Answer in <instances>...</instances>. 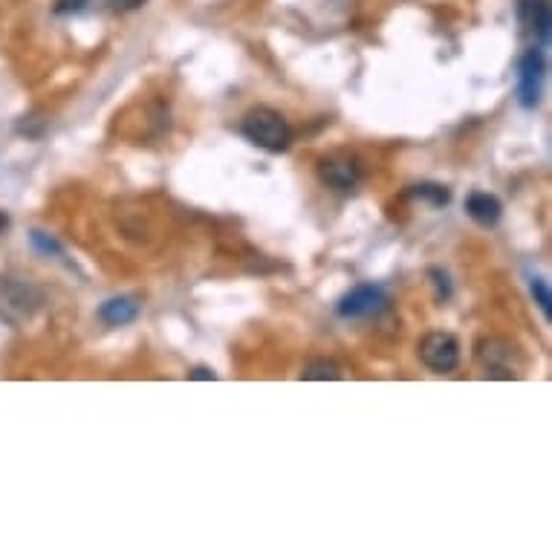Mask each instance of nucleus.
<instances>
[{"label": "nucleus", "instance_id": "a211bd4d", "mask_svg": "<svg viewBox=\"0 0 552 552\" xmlns=\"http://www.w3.org/2000/svg\"><path fill=\"white\" fill-rule=\"evenodd\" d=\"M6 229H9V214L0 211V232H6Z\"/></svg>", "mask_w": 552, "mask_h": 552}, {"label": "nucleus", "instance_id": "6e6552de", "mask_svg": "<svg viewBox=\"0 0 552 552\" xmlns=\"http://www.w3.org/2000/svg\"><path fill=\"white\" fill-rule=\"evenodd\" d=\"M518 15H521L526 32L535 35L538 47H547L552 32L550 0H518Z\"/></svg>", "mask_w": 552, "mask_h": 552}, {"label": "nucleus", "instance_id": "f8f14e48", "mask_svg": "<svg viewBox=\"0 0 552 552\" xmlns=\"http://www.w3.org/2000/svg\"><path fill=\"white\" fill-rule=\"evenodd\" d=\"M408 197H414V200H420V203H428V206L440 209V206H446L448 200H451V191H448L446 185L420 183L408 188Z\"/></svg>", "mask_w": 552, "mask_h": 552}, {"label": "nucleus", "instance_id": "f03ea898", "mask_svg": "<svg viewBox=\"0 0 552 552\" xmlns=\"http://www.w3.org/2000/svg\"><path fill=\"white\" fill-rule=\"evenodd\" d=\"M41 307H44V292L35 284L0 275V321L21 327L38 316Z\"/></svg>", "mask_w": 552, "mask_h": 552}, {"label": "nucleus", "instance_id": "f3484780", "mask_svg": "<svg viewBox=\"0 0 552 552\" xmlns=\"http://www.w3.org/2000/svg\"><path fill=\"white\" fill-rule=\"evenodd\" d=\"M188 379H200V382H214L217 379V373L206 365H197V368L188 370Z\"/></svg>", "mask_w": 552, "mask_h": 552}, {"label": "nucleus", "instance_id": "9d476101", "mask_svg": "<svg viewBox=\"0 0 552 552\" xmlns=\"http://www.w3.org/2000/svg\"><path fill=\"white\" fill-rule=\"evenodd\" d=\"M466 214L472 217L477 226H495L500 220V214H503V206H500V200L495 194H489V191H474L469 194V200H466Z\"/></svg>", "mask_w": 552, "mask_h": 552}, {"label": "nucleus", "instance_id": "20e7f679", "mask_svg": "<svg viewBox=\"0 0 552 552\" xmlns=\"http://www.w3.org/2000/svg\"><path fill=\"white\" fill-rule=\"evenodd\" d=\"M417 353H420L422 365L431 373H451L460 365V342L443 330L425 333L417 344Z\"/></svg>", "mask_w": 552, "mask_h": 552}, {"label": "nucleus", "instance_id": "ddd939ff", "mask_svg": "<svg viewBox=\"0 0 552 552\" xmlns=\"http://www.w3.org/2000/svg\"><path fill=\"white\" fill-rule=\"evenodd\" d=\"M532 298H535V304L541 307L544 318H550L552 316V295H550V287H547V281H544V278H532Z\"/></svg>", "mask_w": 552, "mask_h": 552}, {"label": "nucleus", "instance_id": "4468645a", "mask_svg": "<svg viewBox=\"0 0 552 552\" xmlns=\"http://www.w3.org/2000/svg\"><path fill=\"white\" fill-rule=\"evenodd\" d=\"M29 237H32L35 249H41L44 255H50V252H53V255H58V252H61L58 240H55V237H50V235H44V232H38V229H35V232H32Z\"/></svg>", "mask_w": 552, "mask_h": 552}, {"label": "nucleus", "instance_id": "423d86ee", "mask_svg": "<svg viewBox=\"0 0 552 552\" xmlns=\"http://www.w3.org/2000/svg\"><path fill=\"white\" fill-rule=\"evenodd\" d=\"M388 307V295L376 284H359L336 304V313L342 318H368Z\"/></svg>", "mask_w": 552, "mask_h": 552}, {"label": "nucleus", "instance_id": "f257e3e1", "mask_svg": "<svg viewBox=\"0 0 552 552\" xmlns=\"http://www.w3.org/2000/svg\"><path fill=\"white\" fill-rule=\"evenodd\" d=\"M240 133L269 154H284L292 145V128L281 110L269 105H258L243 113Z\"/></svg>", "mask_w": 552, "mask_h": 552}, {"label": "nucleus", "instance_id": "7ed1b4c3", "mask_svg": "<svg viewBox=\"0 0 552 552\" xmlns=\"http://www.w3.org/2000/svg\"><path fill=\"white\" fill-rule=\"evenodd\" d=\"M474 359L486 370L489 379H518L521 373V353L518 347L500 336H483L474 344Z\"/></svg>", "mask_w": 552, "mask_h": 552}, {"label": "nucleus", "instance_id": "1a4fd4ad", "mask_svg": "<svg viewBox=\"0 0 552 552\" xmlns=\"http://www.w3.org/2000/svg\"><path fill=\"white\" fill-rule=\"evenodd\" d=\"M139 310H142L139 298H133V295H113L99 307L96 316H99V321H105L107 327H125V324L136 321Z\"/></svg>", "mask_w": 552, "mask_h": 552}, {"label": "nucleus", "instance_id": "dca6fc26", "mask_svg": "<svg viewBox=\"0 0 552 552\" xmlns=\"http://www.w3.org/2000/svg\"><path fill=\"white\" fill-rule=\"evenodd\" d=\"M102 3H107V6L116 9V12H133V9H139L145 0H102Z\"/></svg>", "mask_w": 552, "mask_h": 552}, {"label": "nucleus", "instance_id": "2eb2a0df", "mask_svg": "<svg viewBox=\"0 0 552 552\" xmlns=\"http://www.w3.org/2000/svg\"><path fill=\"white\" fill-rule=\"evenodd\" d=\"M428 275L434 278V287H437V298H448V295H451V284H448L446 272H440V269H431Z\"/></svg>", "mask_w": 552, "mask_h": 552}, {"label": "nucleus", "instance_id": "39448f33", "mask_svg": "<svg viewBox=\"0 0 552 552\" xmlns=\"http://www.w3.org/2000/svg\"><path fill=\"white\" fill-rule=\"evenodd\" d=\"M318 180L333 188V191H350L365 180V171H362V162L350 154H327V157L318 159Z\"/></svg>", "mask_w": 552, "mask_h": 552}, {"label": "nucleus", "instance_id": "9b49d317", "mask_svg": "<svg viewBox=\"0 0 552 552\" xmlns=\"http://www.w3.org/2000/svg\"><path fill=\"white\" fill-rule=\"evenodd\" d=\"M301 379H307V382H339L344 376L342 365L336 362V359H324V356H318V359H310L301 373H298Z\"/></svg>", "mask_w": 552, "mask_h": 552}, {"label": "nucleus", "instance_id": "0eeeda50", "mask_svg": "<svg viewBox=\"0 0 552 552\" xmlns=\"http://www.w3.org/2000/svg\"><path fill=\"white\" fill-rule=\"evenodd\" d=\"M544 53L541 47H532L521 55V64H518V76H521V84H518V99L526 110L538 107L541 102V79H544Z\"/></svg>", "mask_w": 552, "mask_h": 552}]
</instances>
